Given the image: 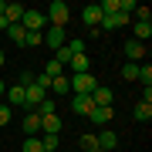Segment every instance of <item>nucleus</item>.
<instances>
[{
  "label": "nucleus",
  "mask_w": 152,
  "mask_h": 152,
  "mask_svg": "<svg viewBox=\"0 0 152 152\" xmlns=\"http://www.w3.org/2000/svg\"><path fill=\"white\" fill-rule=\"evenodd\" d=\"M54 61H58L61 68H64V64H71V51H68V48H58V51H54Z\"/></svg>",
  "instance_id": "obj_29"
},
{
  "label": "nucleus",
  "mask_w": 152,
  "mask_h": 152,
  "mask_svg": "<svg viewBox=\"0 0 152 152\" xmlns=\"http://www.w3.org/2000/svg\"><path fill=\"white\" fill-rule=\"evenodd\" d=\"M98 7H102V14H118V0H105Z\"/></svg>",
  "instance_id": "obj_31"
},
{
  "label": "nucleus",
  "mask_w": 152,
  "mask_h": 152,
  "mask_svg": "<svg viewBox=\"0 0 152 152\" xmlns=\"http://www.w3.org/2000/svg\"><path fill=\"white\" fill-rule=\"evenodd\" d=\"M98 152H108V149H115V145H118V135H115V132L112 129H105V132H98Z\"/></svg>",
  "instance_id": "obj_10"
},
{
  "label": "nucleus",
  "mask_w": 152,
  "mask_h": 152,
  "mask_svg": "<svg viewBox=\"0 0 152 152\" xmlns=\"http://www.w3.org/2000/svg\"><path fill=\"white\" fill-rule=\"evenodd\" d=\"M34 112H37L41 118H48V115H58V105H54V98L48 95V98H44V102L37 105V108H34Z\"/></svg>",
  "instance_id": "obj_16"
},
{
  "label": "nucleus",
  "mask_w": 152,
  "mask_h": 152,
  "mask_svg": "<svg viewBox=\"0 0 152 152\" xmlns=\"http://www.w3.org/2000/svg\"><path fill=\"white\" fill-rule=\"evenodd\" d=\"M44 44H48L51 51L64 48V27H48V34H44Z\"/></svg>",
  "instance_id": "obj_7"
},
{
  "label": "nucleus",
  "mask_w": 152,
  "mask_h": 152,
  "mask_svg": "<svg viewBox=\"0 0 152 152\" xmlns=\"http://www.w3.org/2000/svg\"><path fill=\"white\" fill-rule=\"evenodd\" d=\"M122 78L125 81H135L139 78V64H122Z\"/></svg>",
  "instance_id": "obj_28"
},
{
  "label": "nucleus",
  "mask_w": 152,
  "mask_h": 152,
  "mask_svg": "<svg viewBox=\"0 0 152 152\" xmlns=\"http://www.w3.org/2000/svg\"><path fill=\"white\" fill-rule=\"evenodd\" d=\"M135 81H142L145 88H152V64H139V78Z\"/></svg>",
  "instance_id": "obj_23"
},
{
  "label": "nucleus",
  "mask_w": 152,
  "mask_h": 152,
  "mask_svg": "<svg viewBox=\"0 0 152 152\" xmlns=\"http://www.w3.org/2000/svg\"><path fill=\"white\" fill-rule=\"evenodd\" d=\"M44 17H48V24H51V27H64V24H68V4H64V0H54V4H51L48 7V14H44Z\"/></svg>",
  "instance_id": "obj_2"
},
{
  "label": "nucleus",
  "mask_w": 152,
  "mask_h": 152,
  "mask_svg": "<svg viewBox=\"0 0 152 152\" xmlns=\"http://www.w3.org/2000/svg\"><path fill=\"white\" fill-rule=\"evenodd\" d=\"M17 85H20V88H31V85H34V71H24V75H20V81H17Z\"/></svg>",
  "instance_id": "obj_32"
},
{
  "label": "nucleus",
  "mask_w": 152,
  "mask_h": 152,
  "mask_svg": "<svg viewBox=\"0 0 152 152\" xmlns=\"http://www.w3.org/2000/svg\"><path fill=\"white\" fill-rule=\"evenodd\" d=\"M149 37H152V24H135V41L145 44Z\"/></svg>",
  "instance_id": "obj_20"
},
{
  "label": "nucleus",
  "mask_w": 152,
  "mask_h": 152,
  "mask_svg": "<svg viewBox=\"0 0 152 152\" xmlns=\"http://www.w3.org/2000/svg\"><path fill=\"white\" fill-rule=\"evenodd\" d=\"M129 24V14H102V24H98V31H118V27H125Z\"/></svg>",
  "instance_id": "obj_4"
},
{
  "label": "nucleus",
  "mask_w": 152,
  "mask_h": 152,
  "mask_svg": "<svg viewBox=\"0 0 152 152\" xmlns=\"http://www.w3.org/2000/svg\"><path fill=\"white\" fill-rule=\"evenodd\" d=\"M78 145H81L85 152H98V139L91 135V132H88V135H81V139H78Z\"/></svg>",
  "instance_id": "obj_22"
},
{
  "label": "nucleus",
  "mask_w": 152,
  "mask_h": 152,
  "mask_svg": "<svg viewBox=\"0 0 152 152\" xmlns=\"http://www.w3.org/2000/svg\"><path fill=\"white\" fill-rule=\"evenodd\" d=\"M24 34H27V31H24L20 24H10V27H7V37H10L14 44H24Z\"/></svg>",
  "instance_id": "obj_19"
},
{
  "label": "nucleus",
  "mask_w": 152,
  "mask_h": 152,
  "mask_svg": "<svg viewBox=\"0 0 152 152\" xmlns=\"http://www.w3.org/2000/svg\"><path fill=\"white\" fill-rule=\"evenodd\" d=\"M41 71H44V75H48V78H58V75H61V71H64V68H61V64H58V61H54V58H51V61H48V64H44Z\"/></svg>",
  "instance_id": "obj_27"
},
{
  "label": "nucleus",
  "mask_w": 152,
  "mask_h": 152,
  "mask_svg": "<svg viewBox=\"0 0 152 152\" xmlns=\"http://www.w3.org/2000/svg\"><path fill=\"white\" fill-rule=\"evenodd\" d=\"M4 10H7V0H0V14H4Z\"/></svg>",
  "instance_id": "obj_35"
},
{
  "label": "nucleus",
  "mask_w": 152,
  "mask_h": 152,
  "mask_svg": "<svg viewBox=\"0 0 152 152\" xmlns=\"http://www.w3.org/2000/svg\"><path fill=\"white\" fill-rule=\"evenodd\" d=\"M91 108H95L91 95H75V98H71V112H75V115H85V118H88V112H91Z\"/></svg>",
  "instance_id": "obj_5"
},
{
  "label": "nucleus",
  "mask_w": 152,
  "mask_h": 152,
  "mask_svg": "<svg viewBox=\"0 0 152 152\" xmlns=\"http://www.w3.org/2000/svg\"><path fill=\"white\" fill-rule=\"evenodd\" d=\"M20 27H24V31H41V34H44V27H48V17H44L41 10H24Z\"/></svg>",
  "instance_id": "obj_3"
},
{
  "label": "nucleus",
  "mask_w": 152,
  "mask_h": 152,
  "mask_svg": "<svg viewBox=\"0 0 152 152\" xmlns=\"http://www.w3.org/2000/svg\"><path fill=\"white\" fill-rule=\"evenodd\" d=\"M68 85H71V91H75V95H91L95 88H98V81H95L91 71H85V75H71Z\"/></svg>",
  "instance_id": "obj_1"
},
{
  "label": "nucleus",
  "mask_w": 152,
  "mask_h": 152,
  "mask_svg": "<svg viewBox=\"0 0 152 152\" xmlns=\"http://www.w3.org/2000/svg\"><path fill=\"white\" fill-rule=\"evenodd\" d=\"M71 71H75V75H85V71H91V61H88V54H75V58H71Z\"/></svg>",
  "instance_id": "obj_14"
},
{
  "label": "nucleus",
  "mask_w": 152,
  "mask_h": 152,
  "mask_svg": "<svg viewBox=\"0 0 152 152\" xmlns=\"http://www.w3.org/2000/svg\"><path fill=\"white\" fill-rule=\"evenodd\" d=\"M88 118H91L95 125H108V118H112V108H98V105H95V108L88 112Z\"/></svg>",
  "instance_id": "obj_15"
},
{
  "label": "nucleus",
  "mask_w": 152,
  "mask_h": 152,
  "mask_svg": "<svg viewBox=\"0 0 152 152\" xmlns=\"http://www.w3.org/2000/svg\"><path fill=\"white\" fill-rule=\"evenodd\" d=\"M10 122V105H0V125Z\"/></svg>",
  "instance_id": "obj_33"
},
{
  "label": "nucleus",
  "mask_w": 152,
  "mask_h": 152,
  "mask_svg": "<svg viewBox=\"0 0 152 152\" xmlns=\"http://www.w3.org/2000/svg\"><path fill=\"white\" fill-rule=\"evenodd\" d=\"M51 91H54V95H64V91H71V85H68V78H64V75H58V78H51Z\"/></svg>",
  "instance_id": "obj_17"
},
{
  "label": "nucleus",
  "mask_w": 152,
  "mask_h": 152,
  "mask_svg": "<svg viewBox=\"0 0 152 152\" xmlns=\"http://www.w3.org/2000/svg\"><path fill=\"white\" fill-rule=\"evenodd\" d=\"M41 145H44V152H54L58 149V135H41Z\"/></svg>",
  "instance_id": "obj_30"
},
{
  "label": "nucleus",
  "mask_w": 152,
  "mask_h": 152,
  "mask_svg": "<svg viewBox=\"0 0 152 152\" xmlns=\"http://www.w3.org/2000/svg\"><path fill=\"white\" fill-rule=\"evenodd\" d=\"M81 20H85V27L98 31V24H102V7H98V4H88L85 14H81Z\"/></svg>",
  "instance_id": "obj_6"
},
{
  "label": "nucleus",
  "mask_w": 152,
  "mask_h": 152,
  "mask_svg": "<svg viewBox=\"0 0 152 152\" xmlns=\"http://www.w3.org/2000/svg\"><path fill=\"white\" fill-rule=\"evenodd\" d=\"M37 132H41V115L27 112V118H24V135H37Z\"/></svg>",
  "instance_id": "obj_12"
},
{
  "label": "nucleus",
  "mask_w": 152,
  "mask_h": 152,
  "mask_svg": "<svg viewBox=\"0 0 152 152\" xmlns=\"http://www.w3.org/2000/svg\"><path fill=\"white\" fill-rule=\"evenodd\" d=\"M24 10H27V7H24V4H7V10H4V17H7V24H20V17H24Z\"/></svg>",
  "instance_id": "obj_13"
},
{
  "label": "nucleus",
  "mask_w": 152,
  "mask_h": 152,
  "mask_svg": "<svg viewBox=\"0 0 152 152\" xmlns=\"http://www.w3.org/2000/svg\"><path fill=\"white\" fill-rule=\"evenodd\" d=\"M135 118H139V122H149V118H152V105H149V102H139V105H135Z\"/></svg>",
  "instance_id": "obj_21"
},
{
  "label": "nucleus",
  "mask_w": 152,
  "mask_h": 152,
  "mask_svg": "<svg viewBox=\"0 0 152 152\" xmlns=\"http://www.w3.org/2000/svg\"><path fill=\"white\" fill-rule=\"evenodd\" d=\"M7 98H10V108H14V105H17V108H24V88H20V85H14L10 91H7Z\"/></svg>",
  "instance_id": "obj_18"
},
{
  "label": "nucleus",
  "mask_w": 152,
  "mask_h": 152,
  "mask_svg": "<svg viewBox=\"0 0 152 152\" xmlns=\"http://www.w3.org/2000/svg\"><path fill=\"white\" fill-rule=\"evenodd\" d=\"M41 132H44V135H61V118H58V115L41 118Z\"/></svg>",
  "instance_id": "obj_11"
},
{
  "label": "nucleus",
  "mask_w": 152,
  "mask_h": 152,
  "mask_svg": "<svg viewBox=\"0 0 152 152\" xmlns=\"http://www.w3.org/2000/svg\"><path fill=\"white\" fill-rule=\"evenodd\" d=\"M91 102L98 105V108H112V102H115V95L108 91V88H102V85H98L95 91H91Z\"/></svg>",
  "instance_id": "obj_9"
},
{
  "label": "nucleus",
  "mask_w": 152,
  "mask_h": 152,
  "mask_svg": "<svg viewBox=\"0 0 152 152\" xmlns=\"http://www.w3.org/2000/svg\"><path fill=\"white\" fill-rule=\"evenodd\" d=\"M4 61H7V58H4V51H0V68H4Z\"/></svg>",
  "instance_id": "obj_36"
},
{
  "label": "nucleus",
  "mask_w": 152,
  "mask_h": 152,
  "mask_svg": "<svg viewBox=\"0 0 152 152\" xmlns=\"http://www.w3.org/2000/svg\"><path fill=\"white\" fill-rule=\"evenodd\" d=\"M24 152H44L41 135H27V139H24Z\"/></svg>",
  "instance_id": "obj_24"
},
{
  "label": "nucleus",
  "mask_w": 152,
  "mask_h": 152,
  "mask_svg": "<svg viewBox=\"0 0 152 152\" xmlns=\"http://www.w3.org/2000/svg\"><path fill=\"white\" fill-rule=\"evenodd\" d=\"M125 58H129L132 64H135V61H142V58H145V44H139L135 37H132V41H125Z\"/></svg>",
  "instance_id": "obj_8"
},
{
  "label": "nucleus",
  "mask_w": 152,
  "mask_h": 152,
  "mask_svg": "<svg viewBox=\"0 0 152 152\" xmlns=\"http://www.w3.org/2000/svg\"><path fill=\"white\" fill-rule=\"evenodd\" d=\"M24 44H27V48H37V44H44V34L41 31H27L24 34Z\"/></svg>",
  "instance_id": "obj_26"
},
{
  "label": "nucleus",
  "mask_w": 152,
  "mask_h": 152,
  "mask_svg": "<svg viewBox=\"0 0 152 152\" xmlns=\"http://www.w3.org/2000/svg\"><path fill=\"white\" fill-rule=\"evenodd\" d=\"M4 95H7V85H4V81H0V98H4Z\"/></svg>",
  "instance_id": "obj_34"
},
{
  "label": "nucleus",
  "mask_w": 152,
  "mask_h": 152,
  "mask_svg": "<svg viewBox=\"0 0 152 152\" xmlns=\"http://www.w3.org/2000/svg\"><path fill=\"white\" fill-rule=\"evenodd\" d=\"M64 48L71 51V58H75V54H85V41H81V37H71V41H64Z\"/></svg>",
  "instance_id": "obj_25"
}]
</instances>
